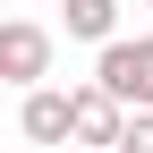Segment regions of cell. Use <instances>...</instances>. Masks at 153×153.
Returning a JSON list of instances; mask_svg holds the SVG:
<instances>
[{
    "instance_id": "6da1fadb",
    "label": "cell",
    "mask_w": 153,
    "mask_h": 153,
    "mask_svg": "<svg viewBox=\"0 0 153 153\" xmlns=\"http://www.w3.org/2000/svg\"><path fill=\"white\" fill-rule=\"evenodd\" d=\"M94 76H102L128 111H153V34H136V43H102Z\"/></svg>"
},
{
    "instance_id": "7a4b0ae2",
    "label": "cell",
    "mask_w": 153,
    "mask_h": 153,
    "mask_svg": "<svg viewBox=\"0 0 153 153\" xmlns=\"http://www.w3.org/2000/svg\"><path fill=\"white\" fill-rule=\"evenodd\" d=\"M0 76H9L17 94H34L51 76V34L34 26V17H9V26H0Z\"/></svg>"
},
{
    "instance_id": "3957f363",
    "label": "cell",
    "mask_w": 153,
    "mask_h": 153,
    "mask_svg": "<svg viewBox=\"0 0 153 153\" xmlns=\"http://www.w3.org/2000/svg\"><path fill=\"white\" fill-rule=\"evenodd\" d=\"M128 136V102H119V94H111L102 85V76H94V85H76V145H119Z\"/></svg>"
},
{
    "instance_id": "277c9868",
    "label": "cell",
    "mask_w": 153,
    "mask_h": 153,
    "mask_svg": "<svg viewBox=\"0 0 153 153\" xmlns=\"http://www.w3.org/2000/svg\"><path fill=\"white\" fill-rule=\"evenodd\" d=\"M17 136H26V145H60V136H76V94L34 85L26 102H17Z\"/></svg>"
},
{
    "instance_id": "5b68a950",
    "label": "cell",
    "mask_w": 153,
    "mask_h": 153,
    "mask_svg": "<svg viewBox=\"0 0 153 153\" xmlns=\"http://www.w3.org/2000/svg\"><path fill=\"white\" fill-rule=\"evenodd\" d=\"M76 43H119V0H60Z\"/></svg>"
},
{
    "instance_id": "8992f818",
    "label": "cell",
    "mask_w": 153,
    "mask_h": 153,
    "mask_svg": "<svg viewBox=\"0 0 153 153\" xmlns=\"http://www.w3.org/2000/svg\"><path fill=\"white\" fill-rule=\"evenodd\" d=\"M119 153H153V111H128V136H119Z\"/></svg>"
},
{
    "instance_id": "52a82bcc",
    "label": "cell",
    "mask_w": 153,
    "mask_h": 153,
    "mask_svg": "<svg viewBox=\"0 0 153 153\" xmlns=\"http://www.w3.org/2000/svg\"><path fill=\"white\" fill-rule=\"evenodd\" d=\"M94 153H119V145H94Z\"/></svg>"
},
{
    "instance_id": "ba28073f",
    "label": "cell",
    "mask_w": 153,
    "mask_h": 153,
    "mask_svg": "<svg viewBox=\"0 0 153 153\" xmlns=\"http://www.w3.org/2000/svg\"><path fill=\"white\" fill-rule=\"evenodd\" d=\"M145 9H153V0H145Z\"/></svg>"
}]
</instances>
